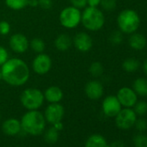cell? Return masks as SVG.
<instances>
[{
    "mask_svg": "<svg viewBox=\"0 0 147 147\" xmlns=\"http://www.w3.org/2000/svg\"><path fill=\"white\" fill-rule=\"evenodd\" d=\"M2 80L12 87H21L30 79V68L20 58L8 59L2 66Z\"/></svg>",
    "mask_w": 147,
    "mask_h": 147,
    "instance_id": "obj_1",
    "label": "cell"
},
{
    "mask_svg": "<svg viewBox=\"0 0 147 147\" xmlns=\"http://www.w3.org/2000/svg\"><path fill=\"white\" fill-rule=\"evenodd\" d=\"M22 131L32 136L41 135L46 127L44 115L38 110H30L24 114L21 120Z\"/></svg>",
    "mask_w": 147,
    "mask_h": 147,
    "instance_id": "obj_2",
    "label": "cell"
},
{
    "mask_svg": "<svg viewBox=\"0 0 147 147\" xmlns=\"http://www.w3.org/2000/svg\"><path fill=\"white\" fill-rule=\"evenodd\" d=\"M82 25L90 31H98L105 24V16L98 7H86L82 12Z\"/></svg>",
    "mask_w": 147,
    "mask_h": 147,
    "instance_id": "obj_3",
    "label": "cell"
},
{
    "mask_svg": "<svg viewBox=\"0 0 147 147\" xmlns=\"http://www.w3.org/2000/svg\"><path fill=\"white\" fill-rule=\"evenodd\" d=\"M117 24L122 33L131 35L136 32L140 25L139 15L131 9L123 10L118 15Z\"/></svg>",
    "mask_w": 147,
    "mask_h": 147,
    "instance_id": "obj_4",
    "label": "cell"
},
{
    "mask_svg": "<svg viewBox=\"0 0 147 147\" xmlns=\"http://www.w3.org/2000/svg\"><path fill=\"white\" fill-rule=\"evenodd\" d=\"M20 101L23 107L28 111L38 110L44 102V95L40 89L29 88L24 89L22 93Z\"/></svg>",
    "mask_w": 147,
    "mask_h": 147,
    "instance_id": "obj_5",
    "label": "cell"
},
{
    "mask_svg": "<svg viewBox=\"0 0 147 147\" xmlns=\"http://www.w3.org/2000/svg\"><path fill=\"white\" fill-rule=\"evenodd\" d=\"M59 21L66 29H75L82 22V11L72 5L65 7L60 12Z\"/></svg>",
    "mask_w": 147,
    "mask_h": 147,
    "instance_id": "obj_6",
    "label": "cell"
},
{
    "mask_svg": "<svg viewBox=\"0 0 147 147\" xmlns=\"http://www.w3.org/2000/svg\"><path fill=\"white\" fill-rule=\"evenodd\" d=\"M116 126L120 130H129L132 126L137 120V114L131 108L125 107L119 111V113L114 117Z\"/></svg>",
    "mask_w": 147,
    "mask_h": 147,
    "instance_id": "obj_7",
    "label": "cell"
},
{
    "mask_svg": "<svg viewBox=\"0 0 147 147\" xmlns=\"http://www.w3.org/2000/svg\"><path fill=\"white\" fill-rule=\"evenodd\" d=\"M52 67V59L47 54L40 53L38 54L32 61V69L39 76L46 75L50 71Z\"/></svg>",
    "mask_w": 147,
    "mask_h": 147,
    "instance_id": "obj_8",
    "label": "cell"
},
{
    "mask_svg": "<svg viewBox=\"0 0 147 147\" xmlns=\"http://www.w3.org/2000/svg\"><path fill=\"white\" fill-rule=\"evenodd\" d=\"M65 114V110L62 105L60 103L49 104L44 111V118L47 123L51 125L62 120Z\"/></svg>",
    "mask_w": 147,
    "mask_h": 147,
    "instance_id": "obj_9",
    "label": "cell"
},
{
    "mask_svg": "<svg viewBox=\"0 0 147 147\" xmlns=\"http://www.w3.org/2000/svg\"><path fill=\"white\" fill-rule=\"evenodd\" d=\"M101 108L107 117L114 118L122 109V106L115 95H108L103 100Z\"/></svg>",
    "mask_w": 147,
    "mask_h": 147,
    "instance_id": "obj_10",
    "label": "cell"
},
{
    "mask_svg": "<svg viewBox=\"0 0 147 147\" xmlns=\"http://www.w3.org/2000/svg\"><path fill=\"white\" fill-rule=\"evenodd\" d=\"M116 97L119 103L124 107L131 108L138 101V95L132 88L128 87H123L119 89Z\"/></svg>",
    "mask_w": 147,
    "mask_h": 147,
    "instance_id": "obj_11",
    "label": "cell"
},
{
    "mask_svg": "<svg viewBox=\"0 0 147 147\" xmlns=\"http://www.w3.org/2000/svg\"><path fill=\"white\" fill-rule=\"evenodd\" d=\"M9 44L11 50L17 54L25 53L30 47V42L28 38L22 33H16L12 35L10 38Z\"/></svg>",
    "mask_w": 147,
    "mask_h": 147,
    "instance_id": "obj_12",
    "label": "cell"
},
{
    "mask_svg": "<svg viewBox=\"0 0 147 147\" xmlns=\"http://www.w3.org/2000/svg\"><path fill=\"white\" fill-rule=\"evenodd\" d=\"M73 44L78 51L86 53L92 49L93 39L86 32H78L73 39Z\"/></svg>",
    "mask_w": 147,
    "mask_h": 147,
    "instance_id": "obj_13",
    "label": "cell"
},
{
    "mask_svg": "<svg viewBox=\"0 0 147 147\" xmlns=\"http://www.w3.org/2000/svg\"><path fill=\"white\" fill-rule=\"evenodd\" d=\"M85 94L88 99L92 100H97L103 96L104 87L98 80L89 81L85 86Z\"/></svg>",
    "mask_w": 147,
    "mask_h": 147,
    "instance_id": "obj_14",
    "label": "cell"
},
{
    "mask_svg": "<svg viewBox=\"0 0 147 147\" xmlns=\"http://www.w3.org/2000/svg\"><path fill=\"white\" fill-rule=\"evenodd\" d=\"M2 130L5 135L11 137L19 135L23 131L20 120L14 118H11L5 120L2 125Z\"/></svg>",
    "mask_w": 147,
    "mask_h": 147,
    "instance_id": "obj_15",
    "label": "cell"
},
{
    "mask_svg": "<svg viewBox=\"0 0 147 147\" xmlns=\"http://www.w3.org/2000/svg\"><path fill=\"white\" fill-rule=\"evenodd\" d=\"M44 100H46L49 104L51 103H60V101L63 99V92L62 90L56 86L49 87L43 93Z\"/></svg>",
    "mask_w": 147,
    "mask_h": 147,
    "instance_id": "obj_16",
    "label": "cell"
},
{
    "mask_svg": "<svg viewBox=\"0 0 147 147\" xmlns=\"http://www.w3.org/2000/svg\"><path fill=\"white\" fill-rule=\"evenodd\" d=\"M128 43H129V46L132 49L140 51L145 48V46L147 44V40L143 34L134 32V33L131 34V36L128 39Z\"/></svg>",
    "mask_w": 147,
    "mask_h": 147,
    "instance_id": "obj_17",
    "label": "cell"
},
{
    "mask_svg": "<svg viewBox=\"0 0 147 147\" xmlns=\"http://www.w3.org/2000/svg\"><path fill=\"white\" fill-rule=\"evenodd\" d=\"M73 44V39L65 33L60 34L56 36V38L54 41V45L55 49L59 51L65 52L69 49V48Z\"/></svg>",
    "mask_w": 147,
    "mask_h": 147,
    "instance_id": "obj_18",
    "label": "cell"
},
{
    "mask_svg": "<svg viewBox=\"0 0 147 147\" xmlns=\"http://www.w3.org/2000/svg\"><path fill=\"white\" fill-rule=\"evenodd\" d=\"M107 141L101 134H92L86 140L84 147H107Z\"/></svg>",
    "mask_w": 147,
    "mask_h": 147,
    "instance_id": "obj_19",
    "label": "cell"
},
{
    "mask_svg": "<svg viewBox=\"0 0 147 147\" xmlns=\"http://www.w3.org/2000/svg\"><path fill=\"white\" fill-rule=\"evenodd\" d=\"M132 89L138 96H147V79L143 77L136 79L133 82Z\"/></svg>",
    "mask_w": 147,
    "mask_h": 147,
    "instance_id": "obj_20",
    "label": "cell"
},
{
    "mask_svg": "<svg viewBox=\"0 0 147 147\" xmlns=\"http://www.w3.org/2000/svg\"><path fill=\"white\" fill-rule=\"evenodd\" d=\"M43 132H44L43 133V138H44V140H45L46 143H48L49 144H54L58 141L60 131H57L54 126L51 125L46 131L44 130Z\"/></svg>",
    "mask_w": 147,
    "mask_h": 147,
    "instance_id": "obj_21",
    "label": "cell"
},
{
    "mask_svg": "<svg viewBox=\"0 0 147 147\" xmlns=\"http://www.w3.org/2000/svg\"><path fill=\"white\" fill-rule=\"evenodd\" d=\"M140 66V62L138 60L135 58H127L122 63L123 69L127 73H134L136 72Z\"/></svg>",
    "mask_w": 147,
    "mask_h": 147,
    "instance_id": "obj_22",
    "label": "cell"
},
{
    "mask_svg": "<svg viewBox=\"0 0 147 147\" xmlns=\"http://www.w3.org/2000/svg\"><path fill=\"white\" fill-rule=\"evenodd\" d=\"M5 5L13 11H21L29 5V0H5Z\"/></svg>",
    "mask_w": 147,
    "mask_h": 147,
    "instance_id": "obj_23",
    "label": "cell"
},
{
    "mask_svg": "<svg viewBox=\"0 0 147 147\" xmlns=\"http://www.w3.org/2000/svg\"><path fill=\"white\" fill-rule=\"evenodd\" d=\"M90 75L94 77V78H98L100 76H101L104 73V67L103 65L101 64V62L100 61H94L90 67H89V69H88Z\"/></svg>",
    "mask_w": 147,
    "mask_h": 147,
    "instance_id": "obj_24",
    "label": "cell"
},
{
    "mask_svg": "<svg viewBox=\"0 0 147 147\" xmlns=\"http://www.w3.org/2000/svg\"><path fill=\"white\" fill-rule=\"evenodd\" d=\"M30 47L34 52L40 54V53H42L45 49V42L41 38H37V37L33 38L30 42Z\"/></svg>",
    "mask_w": 147,
    "mask_h": 147,
    "instance_id": "obj_25",
    "label": "cell"
},
{
    "mask_svg": "<svg viewBox=\"0 0 147 147\" xmlns=\"http://www.w3.org/2000/svg\"><path fill=\"white\" fill-rule=\"evenodd\" d=\"M134 147H147V136L139 132L134 135L132 138Z\"/></svg>",
    "mask_w": 147,
    "mask_h": 147,
    "instance_id": "obj_26",
    "label": "cell"
},
{
    "mask_svg": "<svg viewBox=\"0 0 147 147\" xmlns=\"http://www.w3.org/2000/svg\"><path fill=\"white\" fill-rule=\"evenodd\" d=\"M133 111L138 116H143L147 113V102L145 101H137L133 106Z\"/></svg>",
    "mask_w": 147,
    "mask_h": 147,
    "instance_id": "obj_27",
    "label": "cell"
},
{
    "mask_svg": "<svg viewBox=\"0 0 147 147\" xmlns=\"http://www.w3.org/2000/svg\"><path fill=\"white\" fill-rule=\"evenodd\" d=\"M100 5H101L102 9L107 11H112L115 10L117 6L116 0H101Z\"/></svg>",
    "mask_w": 147,
    "mask_h": 147,
    "instance_id": "obj_28",
    "label": "cell"
},
{
    "mask_svg": "<svg viewBox=\"0 0 147 147\" xmlns=\"http://www.w3.org/2000/svg\"><path fill=\"white\" fill-rule=\"evenodd\" d=\"M109 40H110V42L113 45H119L123 41V36H122V32L119 30H116V31H113L111 35H110V37H109Z\"/></svg>",
    "mask_w": 147,
    "mask_h": 147,
    "instance_id": "obj_29",
    "label": "cell"
},
{
    "mask_svg": "<svg viewBox=\"0 0 147 147\" xmlns=\"http://www.w3.org/2000/svg\"><path fill=\"white\" fill-rule=\"evenodd\" d=\"M134 125L139 132H143L147 129V120L143 118L137 119Z\"/></svg>",
    "mask_w": 147,
    "mask_h": 147,
    "instance_id": "obj_30",
    "label": "cell"
},
{
    "mask_svg": "<svg viewBox=\"0 0 147 147\" xmlns=\"http://www.w3.org/2000/svg\"><path fill=\"white\" fill-rule=\"evenodd\" d=\"M11 31V24L5 21H0V35L2 36H6L10 33Z\"/></svg>",
    "mask_w": 147,
    "mask_h": 147,
    "instance_id": "obj_31",
    "label": "cell"
},
{
    "mask_svg": "<svg viewBox=\"0 0 147 147\" xmlns=\"http://www.w3.org/2000/svg\"><path fill=\"white\" fill-rule=\"evenodd\" d=\"M71 5L79 10L85 9L88 5L87 0H70Z\"/></svg>",
    "mask_w": 147,
    "mask_h": 147,
    "instance_id": "obj_32",
    "label": "cell"
},
{
    "mask_svg": "<svg viewBox=\"0 0 147 147\" xmlns=\"http://www.w3.org/2000/svg\"><path fill=\"white\" fill-rule=\"evenodd\" d=\"M9 59V54L7 49L0 45V67H1Z\"/></svg>",
    "mask_w": 147,
    "mask_h": 147,
    "instance_id": "obj_33",
    "label": "cell"
},
{
    "mask_svg": "<svg viewBox=\"0 0 147 147\" xmlns=\"http://www.w3.org/2000/svg\"><path fill=\"white\" fill-rule=\"evenodd\" d=\"M38 6L43 10H49L52 7L53 2L52 0H37Z\"/></svg>",
    "mask_w": 147,
    "mask_h": 147,
    "instance_id": "obj_34",
    "label": "cell"
},
{
    "mask_svg": "<svg viewBox=\"0 0 147 147\" xmlns=\"http://www.w3.org/2000/svg\"><path fill=\"white\" fill-rule=\"evenodd\" d=\"M107 147H125V144L121 140H114L107 144Z\"/></svg>",
    "mask_w": 147,
    "mask_h": 147,
    "instance_id": "obj_35",
    "label": "cell"
},
{
    "mask_svg": "<svg viewBox=\"0 0 147 147\" xmlns=\"http://www.w3.org/2000/svg\"><path fill=\"white\" fill-rule=\"evenodd\" d=\"M101 0H87V3L88 6L91 7H98L100 4Z\"/></svg>",
    "mask_w": 147,
    "mask_h": 147,
    "instance_id": "obj_36",
    "label": "cell"
},
{
    "mask_svg": "<svg viewBox=\"0 0 147 147\" xmlns=\"http://www.w3.org/2000/svg\"><path fill=\"white\" fill-rule=\"evenodd\" d=\"M52 126H54V127H55L57 131H61L63 129V124H62V122H61V121L57 122V123H55V124L52 125Z\"/></svg>",
    "mask_w": 147,
    "mask_h": 147,
    "instance_id": "obj_37",
    "label": "cell"
},
{
    "mask_svg": "<svg viewBox=\"0 0 147 147\" xmlns=\"http://www.w3.org/2000/svg\"><path fill=\"white\" fill-rule=\"evenodd\" d=\"M29 5L35 7V6H38V1L37 0H29Z\"/></svg>",
    "mask_w": 147,
    "mask_h": 147,
    "instance_id": "obj_38",
    "label": "cell"
},
{
    "mask_svg": "<svg viewBox=\"0 0 147 147\" xmlns=\"http://www.w3.org/2000/svg\"><path fill=\"white\" fill-rule=\"evenodd\" d=\"M144 74L147 76V60L144 63Z\"/></svg>",
    "mask_w": 147,
    "mask_h": 147,
    "instance_id": "obj_39",
    "label": "cell"
},
{
    "mask_svg": "<svg viewBox=\"0 0 147 147\" xmlns=\"http://www.w3.org/2000/svg\"><path fill=\"white\" fill-rule=\"evenodd\" d=\"M2 80V71H1V67H0V81Z\"/></svg>",
    "mask_w": 147,
    "mask_h": 147,
    "instance_id": "obj_40",
    "label": "cell"
}]
</instances>
